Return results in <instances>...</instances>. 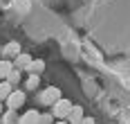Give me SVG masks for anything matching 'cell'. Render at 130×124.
<instances>
[{
	"label": "cell",
	"mask_w": 130,
	"mask_h": 124,
	"mask_svg": "<svg viewBox=\"0 0 130 124\" xmlns=\"http://www.w3.org/2000/svg\"><path fill=\"white\" fill-rule=\"evenodd\" d=\"M67 120H70L72 124H81V120H83V108H81V106H72Z\"/></svg>",
	"instance_id": "5b68a950"
},
{
	"label": "cell",
	"mask_w": 130,
	"mask_h": 124,
	"mask_svg": "<svg viewBox=\"0 0 130 124\" xmlns=\"http://www.w3.org/2000/svg\"><path fill=\"white\" fill-rule=\"evenodd\" d=\"M25 86L29 90H34V88H38V75H29V79L25 81Z\"/></svg>",
	"instance_id": "7c38bea8"
},
{
	"label": "cell",
	"mask_w": 130,
	"mask_h": 124,
	"mask_svg": "<svg viewBox=\"0 0 130 124\" xmlns=\"http://www.w3.org/2000/svg\"><path fill=\"white\" fill-rule=\"evenodd\" d=\"M58 99H61V90H58L56 86H50V88H45V90L40 93V102H43V104H52L54 106Z\"/></svg>",
	"instance_id": "7a4b0ae2"
},
{
	"label": "cell",
	"mask_w": 130,
	"mask_h": 124,
	"mask_svg": "<svg viewBox=\"0 0 130 124\" xmlns=\"http://www.w3.org/2000/svg\"><path fill=\"white\" fill-rule=\"evenodd\" d=\"M13 7H16L18 11H29V7H31V0H16V2H13Z\"/></svg>",
	"instance_id": "8fae6325"
},
{
	"label": "cell",
	"mask_w": 130,
	"mask_h": 124,
	"mask_svg": "<svg viewBox=\"0 0 130 124\" xmlns=\"http://www.w3.org/2000/svg\"><path fill=\"white\" fill-rule=\"evenodd\" d=\"M9 95H11V83L5 79V81H0V99H7Z\"/></svg>",
	"instance_id": "9c48e42d"
},
{
	"label": "cell",
	"mask_w": 130,
	"mask_h": 124,
	"mask_svg": "<svg viewBox=\"0 0 130 124\" xmlns=\"http://www.w3.org/2000/svg\"><path fill=\"white\" fill-rule=\"evenodd\" d=\"M0 117H2V122H5V124H11L13 120H16V110L9 108V113H5V115H0Z\"/></svg>",
	"instance_id": "4fadbf2b"
},
{
	"label": "cell",
	"mask_w": 130,
	"mask_h": 124,
	"mask_svg": "<svg viewBox=\"0 0 130 124\" xmlns=\"http://www.w3.org/2000/svg\"><path fill=\"white\" fill-rule=\"evenodd\" d=\"M13 70V63L11 61H7V59H2L0 61V79H7V75Z\"/></svg>",
	"instance_id": "ba28073f"
},
{
	"label": "cell",
	"mask_w": 130,
	"mask_h": 124,
	"mask_svg": "<svg viewBox=\"0 0 130 124\" xmlns=\"http://www.w3.org/2000/svg\"><path fill=\"white\" fill-rule=\"evenodd\" d=\"M38 120H40V115H38V110H27L25 115L18 120V124H38Z\"/></svg>",
	"instance_id": "277c9868"
},
{
	"label": "cell",
	"mask_w": 130,
	"mask_h": 124,
	"mask_svg": "<svg viewBox=\"0 0 130 124\" xmlns=\"http://www.w3.org/2000/svg\"><path fill=\"white\" fill-rule=\"evenodd\" d=\"M29 72H31V75H40V72H43V70H45V61H40V59H36V61H34V59H31V63H29Z\"/></svg>",
	"instance_id": "52a82bcc"
},
{
	"label": "cell",
	"mask_w": 130,
	"mask_h": 124,
	"mask_svg": "<svg viewBox=\"0 0 130 124\" xmlns=\"http://www.w3.org/2000/svg\"><path fill=\"white\" fill-rule=\"evenodd\" d=\"M0 115H2V104H0Z\"/></svg>",
	"instance_id": "ac0fdd59"
},
{
	"label": "cell",
	"mask_w": 130,
	"mask_h": 124,
	"mask_svg": "<svg viewBox=\"0 0 130 124\" xmlns=\"http://www.w3.org/2000/svg\"><path fill=\"white\" fill-rule=\"evenodd\" d=\"M56 124H67V122H63V120H61V122H56Z\"/></svg>",
	"instance_id": "e0dca14e"
},
{
	"label": "cell",
	"mask_w": 130,
	"mask_h": 124,
	"mask_svg": "<svg viewBox=\"0 0 130 124\" xmlns=\"http://www.w3.org/2000/svg\"><path fill=\"white\" fill-rule=\"evenodd\" d=\"M29 63H31V56L29 54H23V52H20V54L16 56V63H13V66H16V68H29Z\"/></svg>",
	"instance_id": "8992f818"
},
{
	"label": "cell",
	"mask_w": 130,
	"mask_h": 124,
	"mask_svg": "<svg viewBox=\"0 0 130 124\" xmlns=\"http://www.w3.org/2000/svg\"><path fill=\"white\" fill-rule=\"evenodd\" d=\"M5 54H7V56H18V54H20V47H18V43H9V45L5 47Z\"/></svg>",
	"instance_id": "30bf717a"
},
{
	"label": "cell",
	"mask_w": 130,
	"mask_h": 124,
	"mask_svg": "<svg viewBox=\"0 0 130 124\" xmlns=\"http://www.w3.org/2000/svg\"><path fill=\"white\" fill-rule=\"evenodd\" d=\"M38 124H52V115H40Z\"/></svg>",
	"instance_id": "9a60e30c"
},
{
	"label": "cell",
	"mask_w": 130,
	"mask_h": 124,
	"mask_svg": "<svg viewBox=\"0 0 130 124\" xmlns=\"http://www.w3.org/2000/svg\"><path fill=\"white\" fill-rule=\"evenodd\" d=\"M18 79H20V72H18V68H13L11 72L7 75V81H9V83H16Z\"/></svg>",
	"instance_id": "5bb4252c"
},
{
	"label": "cell",
	"mask_w": 130,
	"mask_h": 124,
	"mask_svg": "<svg viewBox=\"0 0 130 124\" xmlns=\"http://www.w3.org/2000/svg\"><path fill=\"white\" fill-rule=\"evenodd\" d=\"M25 104V93L23 90H11V95L7 97V106L11 110H16V108H20Z\"/></svg>",
	"instance_id": "3957f363"
},
{
	"label": "cell",
	"mask_w": 130,
	"mask_h": 124,
	"mask_svg": "<svg viewBox=\"0 0 130 124\" xmlns=\"http://www.w3.org/2000/svg\"><path fill=\"white\" fill-rule=\"evenodd\" d=\"M81 124H94V120H92V117H83V120H81Z\"/></svg>",
	"instance_id": "2e32d148"
},
{
	"label": "cell",
	"mask_w": 130,
	"mask_h": 124,
	"mask_svg": "<svg viewBox=\"0 0 130 124\" xmlns=\"http://www.w3.org/2000/svg\"><path fill=\"white\" fill-rule=\"evenodd\" d=\"M70 110H72V102L70 99H58L56 104H54V117H58V120H67V115H70Z\"/></svg>",
	"instance_id": "6da1fadb"
}]
</instances>
